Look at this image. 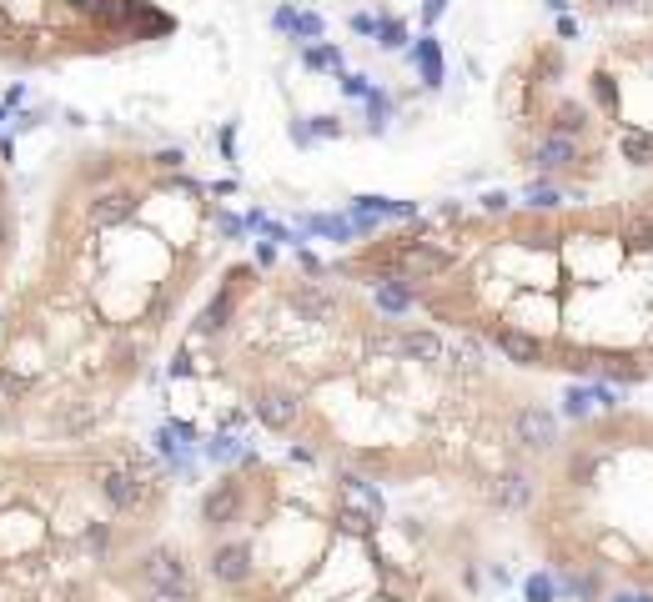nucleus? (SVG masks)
<instances>
[{
	"label": "nucleus",
	"mask_w": 653,
	"mask_h": 602,
	"mask_svg": "<svg viewBox=\"0 0 653 602\" xmlns=\"http://www.w3.org/2000/svg\"><path fill=\"white\" fill-rule=\"evenodd\" d=\"M488 342L498 346L508 362H518V366H543V362H548V342H538V336L518 332V326H492Z\"/></svg>",
	"instance_id": "nucleus-4"
},
{
	"label": "nucleus",
	"mask_w": 653,
	"mask_h": 602,
	"mask_svg": "<svg viewBox=\"0 0 653 602\" xmlns=\"http://www.w3.org/2000/svg\"><path fill=\"white\" fill-rule=\"evenodd\" d=\"M443 5H447V0H427V21H437V15H443Z\"/></svg>",
	"instance_id": "nucleus-35"
},
{
	"label": "nucleus",
	"mask_w": 653,
	"mask_h": 602,
	"mask_svg": "<svg viewBox=\"0 0 653 602\" xmlns=\"http://www.w3.org/2000/svg\"><path fill=\"white\" fill-rule=\"evenodd\" d=\"M588 131V111L578 106V101H563V106H558V116H553V136H583Z\"/></svg>",
	"instance_id": "nucleus-17"
},
{
	"label": "nucleus",
	"mask_w": 653,
	"mask_h": 602,
	"mask_svg": "<svg viewBox=\"0 0 653 602\" xmlns=\"http://www.w3.org/2000/svg\"><path fill=\"white\" fill-rule=\"evenodd\" d=\"M377 312H387V316H403V312H413V301H417V291L407 286L403 277H387V281H377Z\"/></svg>",
	"instance_id": "nucleus-13"
},
{
	"label": "nucleus",
	"mask_w": 653,
	"mask_h": 602,
	"mask_svg": "<svg viewBox=\"0 0 653 602\" xmlns=\"http://www.w3.org/2000/svg\"><path fill=\"white\" fill-rule=\"evenodd\" d=\"M292 31L302 35V41H317V35H322V21H317V15H297Z\"/></svg>",
	"instance_id": "nucleus-24"
},
{
	"label": "nucleus",
	"mask_w": 653,
	"mask_h": 602,
	"mask_svg": "<svg viewBox=\"0 0 653 602\" xmlns=\"http://www.w3.org/2000/svg\"><path fill=\"white\" fill-rule=\"evenodd\" d=\"M512 437H518L522 452H548L558 442V417L543 407H522L518 417H512Z\"/></svg>",
	"instance_id": "nucleus-3"
},
{
	"label": "nucleus",
	"mask_w": 653,
	"mask_h": 602,
	"mask_svg": "<svg viewBox=\"0 0 653 602\" xmlns=\"http://www.w3.org/2000/svg\"><path fill=\"white\" fill-rule=\"evenodd\" d=\"M367 111H372V131H377V126H382V121H387L392 101H387V96H372V101H367Z\"/></svg>",
	"instance_id": "nucleus-28"
},
{
	"label": "nucleus",
	"mask_w": 653,
	"mask_h": 602,
	"mask_svg": "<svg viewBox=\"0 0 653 602\" xmlns=\"http://www.w3.org/2000/svg\"><path fill=\"white\" fill-rule=\"evenodd\" d=\"M312 226L322 231V237H337V241H347V237H352V226H347V221H337V216H317Z\"/></svg>",
	"instance_id": "nucleus-23"
},
{
	"label": "nucleus",
	"mask_w": 653,
	"mask_h": 602,
	"mask_svg": "<svg viewBox=\"0 0 653 602\" xmlns=\"http://www.w3.org/2000/svg\"><path fill=\"white\" fill-rule=\"evenodd\" d=\"M413 61H417V71H423L427 86H443V55H437V41H417Z\"/></svg>",
	"instance_id": "nucleus-18"
},
{
	"label": "nucleus",
	"mask_w": 653,
	"mask_h": 602,
	"mask_svg": "<svg viewBox=\"0 0 653 602\" xmlns=\"http://www.w3.org/2000/svg\"><path fill=\"white\" fill-rule=\"evenodd\" d=\"M528 206H538V211H553V206H558V191H553V186H528Z\"/></svg>",
	"instance_id": "nucleus-22"
},
{
	"label": "nucleus",
	"mask_w": 653,
	"mask_h": 602,
	"mask_svg": "<svg viewBox=\"0 0 653 602\" xmlns=\"http://www.w3.org/2000/svg\"><path fill=\"white\" fill-rule=\"evenodd\" d=\"M352 31H362V35H372V31H377V21H372V15H357V21H352Z\"/></svg>",
	"instance_id": "nucleus-33"
},
{
	"label": "nucleus",
	"mask_w": 653,
	"mask_h": 602,
	"mask_svg": "<svg viewBox=\"0 0 653 602\" xmlns=\"http://www.w3.org/2000/svg\"><path fill=\"white\" fill-rule=\"evenodd\" d=\"M528 602H553V582L548 578H528Z\"/></svg>",
	"instance_id": "nucleus-25"
},
{
	"label": "nucleus",
	"mask_w": 653,
	"mask_h": 602,
	"mask_svg": "<svg viewBox=\"0 0 653 602\" xmlns=\"http://www.w3.org/2000/svg\"><path fill=\"white\" fill-rule=\"evenodd\" d=\"M251 412H257V422L267 432H287L297 422V397L287 387H261L257 397H251Z\"/></svg>",
	"instance_id": "nucleus-5"
},
{
	"label": "nucleus",
	"mask_w": 653,
	"mask_h": 602,
	"mask_svg": "<svg viewBox=\"0 0 653 602\" xmlns=\"http://www.w3.org/2000/svg\"><path fill=\"white\" fill-rule=\"evenodd\" d=\"M482 206H488V211H502V206H508V196L492 191V196H482Z\"/></svg>",
	"instance_id": "nucleus-34"
},
{
	"label": "nucleus",
	"mask_w": 653,
	"mask_h": 602,
	"mask_svg": "<svg viewBox=\"0 0 653 602\" xmlns=\"http://www.w3.org/2000/svg\"><path fill=\"white\" fill-rule=\"evenodd\" d=\"M146 578H151L156 587H186V568L176 552H156V558L146 562Z\"/></svg>",
	"instance_id": "nucleus-14"
},
{
	"label": "nucleus",
	"mask_w": 653,
	"mask_h": 602,
	"mask_svg": "<svg viewBox=\"0 0 653 602\" xmlns=\"http://www.w3.org/2000/svg\"><path fill=\"white\" fill-rule=\"evenodd\" d=\"M377 35H382V45H403V25L397 21H377Z\"/></svg>",
	"instance_id": "nucleus-27"
},
{
	"label": "nucleus",
	"mask_w": 653,
	"mask_h": 602,
	"mask_svg": "<svg viewBox=\"0 0 653 602\" xmlns=\"http://www.w3.org/2000/svg\"><path fill=\"white\" fill-rule=\"evenodd\" d=\"M337 492H342V507H347V512H362V517H372V522L382 517V492L367 482V477L342 472L337 477Z\"/></svg>",
	"instance_id": "nucleus-7"
},
{
	"label": "nucleus",
	"mask_w": 653,
	"mask_h": 602,
	"mask_svg": "<svg viewBox=\"0 0 653 602\" xmlns=\"http://www.w3.org/2000/svg\"><path fill=\"white\" fill-rule=\"evenodd\" d=\"M126 216H131V196H121V191L91 201V221L96 226H116V221H126Z\"/></svg>",
	"instance_id": "nucleus-16"
},
{
	"label": "nucleus",
	"mask_w": 653,
	"mask_h": 602,
	"mask_svg": "<svg viewBox=\"0 0 653 602\" xmlns=\"http://www.w3.org/2000/svg\"><path fill=\"white\" fill-rule=\"evenodd\" d=\"M619 261H623L619 237H583V241H573V271H578L583 281L613 277V271H619Z\"/></svg>",
	"instance_id": "nucleus-2"
},
{
	"label": "nucleus",
	"mask_w": 653,
	"mask_h": 602,
	"mask_svg": "<svg viewBox=\"0 0 653 602\" xmlns=\"http://www.w3.org/2000/svg\"><path fill=\"white\" fill-rule=\"evenodd\" d=\"M619 150H623V161L648 166L653 161V136H648V131H638V126H623L619 131Z\"/></svg>",
	"instance_id": "nucleus-15"
},
{
	"label": "nucleus",
	"mask_w": 653,
	"mask_h": 602,
	"mask_svg": "<svg viewBox=\"0 0 653 602\" xmlns=\"http://www.w3.org/2000/svg\"><path fill=\"white\" fill-rule=\"evenodd\" d=\"M0 121H5V106H0Z\"/></svg>",
	"instance_id": "nucleus-36"
},
{
	"label": "nucleus",
	"mask_w": 653,
	"mask_h": 602,
	"mask_svg": "<svg viewBox=\"0 0 653 602\" xmlns=\"http://www.w3.org/2000/svg\"><path fill=\"white\" fill-rule=\"evenodd\" d=\"M101 492H106V502L116 507V512H131V507L141 502V482H136V472H121V467H111V472L101 477Z\"/></svg>",
	"instance_id": "nucleus-11"
},
{
	"label": "nucleus",
	"mask_w": 653,
	"mask_h": 602,
	"mask_svg": "<svg viewBox=\"0 0 653 602\" xmlns=\"http://www.w3.org/2000/svg\"><path fill=\"white\" fill-rule=\"evenodd\" d=\"M307 65H317V71H322V65H342V51L337 45H312V51H307Z\"/></svg>",
	"instance_id": "nucleus-21"
},
{
	"label": "nucleus",
	"mask_w": 653,
	"mask_h": 602,
	"mask_svg": "<svg viewBox=\"0 0 653 602\" xmlns=\"http://www.w3.org/2000/svg\"><path fill=\"white\" fill-rule=\"evenodd\" d=\"M488 497L502 507V512H518V507H528V497H533V482L522 472H508V477H498V482L488 487Z\"/></svg>",
	"instance_id": "nucleus-12"
},
{
	"label": "nucleus",
	"mask_w": 653,
	"mask_h": 602,
	"mask_svg": "<svg viewBox=\"0 0 653 602\" xmlns=\"http://www.w3.org/2000/svg\"><path fill=\"white\" fill-rule=\"evenodd\" d=\"M337 121H332V116H322V121H317V126H312V136H337Z\"/></svg>",
	"instance_id": "nucleus-30"
},
{
	"label": "nucleus",
	"mask_w": 653,
	"mask_h": 602,
	"mask_svg": "<svg viewBox=\"0 0 653 602\" xmlns=\"http://www.w3.org/2000/svg\"><path fill=\"white\" fill-rule=\"evenodd\" d=\"M568 592H573V597H599V578H573V582H568Z\"/></svg>",
	"instance_id": "nucleus-26"
},
{
	"label": "nucleus",
	"mask_w": 653,
	"mask_h": 602,
	"mask_svg": "<svg viewBox=\"0 0 653 602\" xmlns=\"http://www.w3.org/2000/svg\"><path fill=\"white\" fill-rule=\"evenodd\" d=\"M292 301H297V306H302L307 316H326V312H332V306H337V301L326 296L322 286H312V281H307V286H297V291H292Z\"/></svg>",
	"instance_id": "nucleus-19"
},
{
	"label": "nucleus",
	"mask_w": 653,
	"mask_h": 602,
	"mask_svg": "<svg viewBox=\"0 0 653 602\" xmlns=\"http://www.w3.org/2000/svg\"><path fill=\"white\" fill-rule=\"evenodd\" d=\"M573 161H578V146L568 136H553V131L538 136V146H533V166L538 171H568Z\"/></svg>",
	"instance_id": "nucleus-10"
},
{
	"label": "nucleus",
	"mask_w": 653,
	"mask_h": 602,
	"mask_svg": "<svg viewBox=\"0 0 653 602\" xmlns=\"http://www.w3.org/2000/svg\"><path fill=\"white\" fill-rule=\"evenodd\" d=\"M347 96H367V75H347Z\"/></svg>",
	"instance_id": "nucleus-31"
},
{
	"label": "nucleus",
	"mask_w": 653,
	"mask_h": 602,
	"mask_svg": "<svg viewBox=\"0 0 653 602\" xmlns=\"http://www.w3.org/2000/svg\"><path fill=\"white\" fill-rule=\"evenodd\" d=\"M156 166H166V171H171V166H181V150H161V156H156Z\"/></svg>",
	"instance_id": "nucleus-32"
},
{
	"label": "nucleus",
	"mask_w": 653,
	"mask_h": 602,
	"mask_svg": "<svg viewBox=\"0 0 653 602\" xmlns=\"http://www.w3.org/2000/svg\"><path fill=\"white\" fill-rule=\"evenodd\" d=\"M433 602H443V597H433Z\"/></svg>",
	"instance_id": "nucleus-37"
},
{
	"label": "nucleus",
	"mask_w": 653,
	"mask_h": 602,
	"mask_svg": "<svg viewBox=\"0 0 653 602\" xmlns=\"http://www.w3.org/2000/svg\"><path fill=\"white\" fill-rule=\"evenodd\" d=\"M151 602H191V592H186V587H156Z\"/></svg>",
	"instance_id": "nucleus-29"
},
{
	"label": "nucleus",
	"mask_w": 653,
	"mask_h": 602,
	"mask_svg": "<svg viewBox=\"0 0 653 602\" xmlns=\"http://www.w3.org/2000/svg\"><path fill=\"white\" fill-rule=\"evenodd\" d=\"M237 512H241V482L237 477H221V482L201 497V517H207L211 527H227V522H237Z\"/></svg>",
	"instance_id": "nucleus-6"
},
{
	"label": "nucleus",
	"mask_w": 653,
	"mask_h": 602,
	"mask_svg": "<svg viewBox=\"0 0 653 602\" xmlns=\"http://www.w3.org/2000/svg\"><path fill=\"white\" fill-rule=\"evenodd\" d=\"M387 267L397 271L403 281H427V277H437V271L453 267V257H447V251H437L433 241H403V247L387 257Z\"/></svg>",
	"instance_id": "nucleus-1"
},
{
	"label": "nucleus",
	"mask_w": 653,
	"mask_h": 602,
	"mask_svg": "<svg viewBox=\"0 0 653 602\" xmlns=\"http://www.w3.org/2000/svg\"><path fill=\"white\" fill-rule=\"evenodd\" d=\"M211 578L217 582H247L251 578V548H241V542H227V548L211 552Z\"/></svg>",
	"instance_id": "nucleus-8"
},
{
	"label": "nucleus",
	"mask_w": 653,
	"mask_h": 602,
	"mask_svg": "<svg viewBox=\"0 0 653 602\" xmlns=\"http://www.w3.org/2000/svg\"><path fill=\"white\" fill-rule=\"evenodd\" d=\"M392 352L407 356V362H443L447 346H443V336H437V332H397V336H392Z\"/></svg>",
	"instance_id": "nucleus-9"
},
{
	"label": "nucleus",
	"mask_w": 653,
	"mask_h": 602,
	"mask_svg": "<svg viewBox=\"0 0 653 602\" xmlns=\"http://www.w3.org/2000/svg\"><path fill=\"white\" fill-rule=\"evenodd\" d=\"M337 522H342V532H347V538H367V532H372V517H362V512H347V507H342V512H337Z\"/></svg>",
	"instance_id": "nucleus-20"
}]
</instances>
